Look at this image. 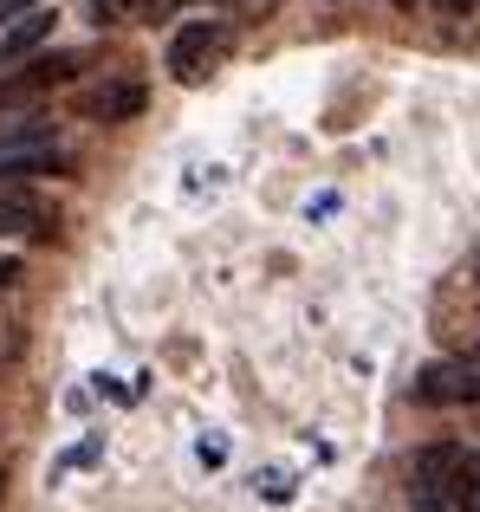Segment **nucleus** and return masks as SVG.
I'll use <instances>...</instances> for the list:
<instances>
[{
    "mask_svg": "<svg viewBox=\"0 0 480 512\" xmlns=\"http://www.w3.org/2000/svg\"><path fill=\"white\" fill-rule=\"evenodd\" d=\"M461 467H468V454H461L455 441H429V448H416V461H409V500H416V512H448V506H455Z\"/></svg>",
    "mask_w": 480,
    "mask_h": 512,
    "instance_id": "nucleus-1",
    "label": "nucleus"
},
{
    "mask_svg": "<svg viewBox=\"0 0 480 512\" xmlns=\"http://www.w3.org/2000/svg\"><path fill=\"white\" fill-rule=\"evenodd\" d=\"M78 52H33V59H20L13 72H0V111H26L33 98H46V91L72 85L78 78Z\"/></svg>",
    "mask_w": 480,
    "mask_h": 512,
    "instance_id": "nucleus-2",
    "label": "nucleus"
},
{
    "mask_svg": "<svg viewBox=\"0 0 480 512\" xmlns=\"http://www.w3.org/2000/svg\"><path fill=\"white\" fill-rule=\"evenodd\" d=\"M221 52H228V26H221V20H189V26H176V33H169L163 65H169V78H176V85H202V78L215 72Z\"/></svg>",
    "mask_w": 480,
    "mask_h": 512,
    "instance_id": "nucleus-3",
    "label": "nucleus"
},
{
    "mask_svg": "<svg viewBox=\"0 0 480 512\" xmlns=\"http://www.w3.org/2000/svg\"><path fill=\"white\" fill-rule=\"evenodd\" d=\"M422 409H455V402H480V350L474 357H442L416 376Z\"/></svg>",
    "mask_w": 480,
    "mask_h": 512,
    "instance_id": "nucleus-4",
    "label": "nucleus"
},
{
    "mask_svg": "<svg viewBox=\"0 0 480 512\" xmlns=\"http://www.w3.org/2000/svg\"><path fill=\"white\" fill-rule=\"evenodd\" d=\"M143 104H150V91H143L137 78H104L85 98V117H98V124H130V117H143Z\"/></svg>",
    "mask_w": 480,
    "mask_h": 512,
    "instance_id": "nucleus-5",
    "label": "nucleus"
},
{
    "mask_svg": "<svg viewBox=\"0 0 480 512\" xmlns=\"http://www.w3.org/2000/svg\"><path fill=\"white\" fill-rule=\"evenodd\" d=\"M20 175H72V169H65L59 143H26V150L0 156V182H20Z\"/></svg>",
    "mask_w": 480,
    "mask_h": 512,
    "instance_id": "nucleus-6",
    "label": "nucleus"
},
{
    "mask_svg": "<svg viewBox=\"0 0 480 512\" xmlns=\"http://www.w3.org/2000/svg\"><path fill=\"white\" fill-rule=\"evenodd\" d=\"M52 39V13H20V20L0 33V65H20V59H33L39 46Z\"/></svg>",
    "mask_w": 480,
    "mask_h": 512,
    "instance_id": "nucleus-7",
    "label": "nucleus"
},
{
    "mask_svg": "<svg viewBox=\"0 0 480 512\" xmlns=\"http://www.w3.org/2000/svg\"><path fill=\"white\" fill-rule=\"evenodd\" d=\"M26 143H52V130L39 124V117H13V111H0V156H7V150H26Z\"/></svg>",
    "mask_w": 480,
    "mask_h": 512,
    "instance_id": "nucleus-8",
    "label": "nucleus"
},
{
    "mask_svg": "<svg viewBox=\"0 0 480 512\" xmlns=\"http://www.w3.org/2000/svg\"><path fill=\"white\" fill-rule=\"evenodd\" d=\"M156 13V0H91V20H150Z\"/></svg>",
    "mask_w": 480,
    "mask_h": 512,
    "instance_id": "nucleus-9",
    "label": "nucleus"
},
{
    "mask_svg": "<svg viewBox=\"0 0 480 512\" xmlns=\"http://www.w3.org/2000/svg\"><path fill=\"white\" fill-rule=\"evenodd\" d=\"M455 506L461 512H480V461L461 467V487H455Z\"/></svg>",
    "mask_w": 480,
    "mask_h": 512,
    "instance_id": "nucleus-10",
    "label": "nucleus"
},
{
    "mask_svg": "<svg viewBox=\"0 0 480 512\" xmlns=\"http://www.w3.org/2000/svg\"><path fill=\"white\" fill-rule=\"evenodd\" d=\"M260 493L266 500H292V480L286 474H260Z\"/></svg>",
    "mask_w": 480,
    "mask_h": 512,
    "instance_id": "nucleus-11",
    "label": "nucleus"
},
{
    "mask_svg": "<svg viewBox=\"0 0 480 512\" xmlns=\"http://www.w3.org/2000/svg\"><path fill=\"white\" fill-rule=\"evenodd\" d=\"M429 7H435V13H448V20H468L480 0H429Z\"/></svg>",
    "mask_w": 480,
    "mask_h": 512,
    "instance_id": "nucleus-12",
    "label": "nucleus"
},
{
    "mask_svg": "<svg viewBox=\"0 0 480 512\" xmlns=\"http://www.w3.org/2000/svg\"><path fill=\"white\" fill-rule=\"evenodd\" d=\"M202 461H208V467H221V461H228V441L208 435V441H202Z\"/></svg>",
    "mask_w": 480,
    "mask_h": 512,
    "instance_id": "nucleus-13",
    "label": "nucleus"
},
{
    "mask_svg": "<svg viewBox=\"0 0 480 512\" xmlns=\"http://www.w3.org/2000/svg\"><path fill=\"white\" fill-rule=\"evenodd\" d=\"M33 0H0V20H13V13H26Z\"/></svg>",
    "mask_w": 480,
    "mask_h": 512,
    "instance_id": "nucleus-14",
    "label": "nucleus"
},
{
    "mask_svg": "<svg viewBox=\"0 0 480 512\" xmlns=\"http://www.w3.org/2000/svg\"><path fill=\"white\" fill-rule=\"evenodd\" d=\"M13 279H20V266H13V260H0V286H13Z\"/></svg>",
    "mask_w": 480,
    "mask_h": 512,
    "instance_id": "nucleus-15",
    "label": "nucleus"
},
{
    "mask_svg": "<svg viewBox=\"0 0 480 512\" xmlns=\"http://www.w3.org/2000/svg\"><path fill=\"white\" fill-rule=\"evenodd\" d=\"M396 7H416V0H396Z\"/></svg>",
    "mask_w": 480,
    "mask_h": 512,
    "instance_id": "nucleus-16",
    "label": "nucleus"
},
{
    "mask_svg": "<svg viewBox=\"0 0 480 512\" xmlns=\"http://www.w3.org/2000/svg\"><path fill=\"white\" fill-rule=\"evenodd\" d=\"M0 493H7V474H0Z\"/></svg>",
    "mask_w": 480,
    "mask_h": 512,
    "instance_id": "nucleus-17",
    "label": "nucleus"
}]
</instances>
